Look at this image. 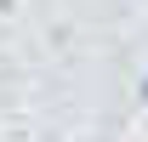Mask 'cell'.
Returning <instances> with one entry per match:
<instances>
[{"mask_svg": "<svg viewBox=\"0 0 148 142\" xmlns=\"http://www.w3.org/2000/svg\"><path fill=\"white\" fill-rule=\"evenodd\" d=\"M143 102H148V80H143Z\"/></svg>", "mask_w": 148, "mask_h": 142, "instance_id": "obj_1", "label": "cell"}]
</instances>
